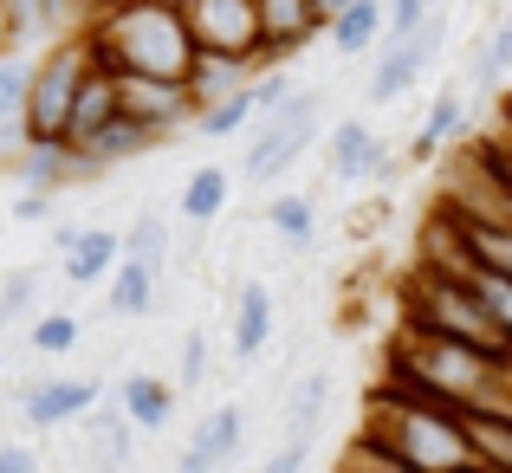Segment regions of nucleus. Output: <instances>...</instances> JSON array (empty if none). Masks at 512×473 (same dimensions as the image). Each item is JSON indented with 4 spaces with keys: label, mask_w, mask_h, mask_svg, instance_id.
I'll return each mask as SVG.
<instances>
[{
    "label": "nucleus",
    "mask_w": 512,
    "mask_h": 473,
    "mask_svg": "<svg viewBox=\"0 0 512 473\" xmlns=\"http://www.w3.org/2000/svg\"><path fill=\"white\" fill-rule=\"evenodd\" d=\"M91 65L117 78H188L195 72V33L182 0H117L85 20Z\"/></svg>",
    "instance_id": "nucleus-1"
},
{
    "label": "nucleus",
    "mask_w": 512,
    "mask_h": 473,
    "mask_svg": "<svg viewBox=\"0 0 512 473\" xmlns=\"http://www.w3.org/2000/svg\"><path fill=\"white\" fill-rule=\"evenodd\" d=\"M363 441L389 448L396 461L422 467V473H454L474 461V435H467V415L454 409H428V402H409V396H389L376 389L363 402Z\"/></svg>",
    "instance_id": "nucleus-2"
},
{
    "label": "nucleus",
    "mask_w": 512,
    "mask_h": 473,
    "mask_svg": "<svg viewBox=\"0 0 512 473\" xmlns=\"http://www.w3.org/2000/svg\"><path fill=\"white\" fill-rule=\"evenodd\" d=\"M402 305H409L402 324H415V331H435V337H454V344H474V350H487V357H512L500 318H493V305L480 299L474 279L422 266V273L409 279V292H402Z\"/></svg>",
    "instance_id": "nucleus-3"
},
{
    "label": "nucleus",
    "mask_w": 512,
    "mask_h": 473,
    "mask_svg": "<svg viewBox=\"0 0 512 473\" xmlns=\"http://www.w3.org/2000/svg\"><path fill=\"white\" fill-rule=\"evenodd\" d=\"M318 117H325V91H312V85H299L286 104H279V111L253 117V130H247V156H240V175H247L253 188H260V182H279L292 162L312 150Z\"/></svg>",
    "instance_id": "nucleus-4"
},
{
    "label": "nucleus",
    "mask_w": 512,
    "mask_h": 473,
    "mask_svg": "<svg viewBox=\"0 0 512 473\" xmlns=\"http://www.w3.org/2000/svg\"><path fill=\"white\" fill-rule=\"evenodd\" d=\"M91 72V52H85V33L72 39H52L33 65V91H26V137L33 143H65L72 137V104H78V85Z\"/></svg>",
    "instance_id": "nucleus-5"
},
{
    "label": "nucleus",
    "mask_w": 512,
    "mask_h": 473,
    "mask_svg": "<svg viewBox=\"0 0 512 473\" xmlns=\"http://www.w3.org/2000/svg\"><path fill=\"white\" fill-rule=\"evenodd\" d=\"M441 46H448V13H441V7L428 13L415 33L383 39V46H376V72H370V85H363V104H396V98H409L415 78L441 59Z\"/></svg>",
    "instance_id": "nucleus-6"
},
{
    "label": "nucleus",
    "mask_w": 512,
    "mask_h": 473,
    "mask_svg": "<svg viewBox=\"0 0 512 473\" xmlns=\"http://www.w3.org/2000/svg\"><path fill=\"white\" fill-rule=\"evenodd\" d=\"M117 98H124V117L150 124L163 143L175 130H195V117H201L188 78H117Z\"/></svg>",
    "instance_id": "nucleus-7"
},
{
    "label": "nucleus",
    "mask_w": 512,
    "mask_h": 473,
    "mask_svg": "<svg viewBox=\"0 0 512 473\" xmlns=\"http://www.w3.org/2000/svg\"><path fill=\"white\" fill-rule=\"evenodd\" d=\"M182 13L201 52H234V59L260 52V7L253 0H182Z\"/></svg>",
    "instance_id": "nucleus-8"
},
{
    "label": "nucleus",
    "mask_w": 512,
    "mask_h": 473,
    "mask_svg": "<svg viewBox=\"0 0 512 473\" xmlns=\"http://www.w3.org/2000/svg\"><path fill=\"white\" fill-rule=\"evenodd\" d=\"M253 7H260V52H253L260 72L266 65H292L318 33H325L318 0H253Z\"/></svg>",
    "instance_id": "nucleus-9"
},
{
    "label": "nucleus",
    "mask_w": 512,
    "mask_h": 473,
    "mask_svg": "<svg viewBox=\"0 0 512 473\" xmlns=\"http://www.w3.org/2000/svg\"><path fill=\"white\" fill-rule=\"evenodd\" d=\"M325 169H331V182H389L396 175V156H389V143L376 137L363 117H344L338 130H331V143H325Z\"/></svg>",
    "instance_id": "nucleus-10"
},
{
    "label": "nucleus",
    "mask_w": 512,
    "mask_h": 473,
    "mask_svg": "<svg viewBox=\"0 0 512 473\" xmlns=\"http://www.w3.org/2000/svg\"><path fill=\"white\" fill-rule=\"evenodd\" d=\"M240 448H247V409H240V402H221L208 422H195V435H188L175 473H227Z\"/></svg>",
    "instance_id": "nucleus-11"
},
{
    "label": "nucleus",
    "mask_w": 512,
    "mask_h": 473,
    "mask_svg": "<svg viewBox=\"0 0 512 473\" xmlns=\"http://www.w3.org/2000/svg\"><path fill=\"white\" fill-rule=\"evenodd\" d=\"M85 409H98V383H91V376H39V383L20 389L26 428H65Z\"/></svg>",
    "instance_id": "nucleus-12"
},
{
    "label": "nucleus",
    "mask_w": 512,
    "mask_h": 473,
    "mask_svg": "<svg viewBox=\"0 0 512 473\" xmlns=\"http://www.w3.org/2000/svg\"><path fill=\"white\" fill-rule=\"evenodd\" d=\"M91 52V46H85ZM124 117V98H117V72H104V65H91L85 72V85H78V104H72V150H85L91 137H98L104 124H117Z\"/></svg>",
    "instance_id": "nucleus-13"
},
{
    "label": "nucleus",
    "mask_w": 512,
    "mask_h": 473,
    "mask_svg": "<svg viewBox=\"0 0 512 473\" xmlns=\"http://www.w3.org/2000/svg\"><path fill=\"white\" fill-rule=\"evenodd\" d=\"M325 39L338 46V59H376V46L389 39V0H357L325 26Z\"/></svg>",
    "instance_id": "nucleus-14"
},
{
    "label": "nucleus",
    "mask_w": 512,
    "mask_h": 473,
    "mask_svg": "<svg viewBox=\"0 0 512 473\" xmlns=\"http://www.w3.org/2000/svg\"><path fill=\"white\" fill-rule=\"evenodd\" d=\"M273 344V292L260 286V279H247V286L234 292V363L240 370H253V357Z\"/></svg>",
    "instance_id": "nucleus-15"
},
{
    "label": "nucleus",
    "mask_w": 512,
    "mask_h": 473,
    "mask_svg": "<svg viewBox=\"0 0 512 473\" xmlns=\"http://www.w3.org/2000/svg\"><path fill=\"white\" fill-rule=\"evenodd\" d=\"M325 402H331V370H325V363L292 376L286 402H279V428H286V441H318V415H325Z\"/></svg>",
    "instance_id": "nucleus-16"
},
{
    "label": "nucleus",
    "mask_w": 512,
    "mask_h": 473,
    "mask_svg": "<svg viewBox=\"0 0 512 473\" xmlns=\"http://www.w3.org/2000/svg\"><path fill=\"white\" fill-rule=\"evenodd\" d=\"M253 78H260V65H253V59H234V52H195L188 91H195V104L208 111V104H221V98H240Z\"/></svg>",
    "instance_id": "nucleus-17"
},
{
    "label": "nucleus",
    "mask_w": 512,
    "mask_h": 473,
    "mask_svg": "<svg viewBox=\"0 0 512 473\" xmlns=\"http://www.w3.org/2000/svg\"><path fill=\"white\" fill-rule=\"evenodd\" d=\"M117 266H124V234H117V227H85L78 253H72V260H59V273L72 279V286H104Z\"/></svg>",
    "instance_id": "nucleus-18"
},
{
    "label": "nucleus",
    "mask_w": 512,
    "mask_h": 473,
    "mask_svg": "<svg viewBox=\"0 0 512 473\" xmlns=\"http://www.w3.org/2000/svg\"><path fill=\"white\" fill-rule=\"evenodd\" d=\"M461 124H467V85L454 78V85H441V91H435V104H428L422 137L409 143V162H428V156L441 150V143H454V137H461Z\"/></svg>",
    "instance_id": "nucleus-19"
},
{
    "label": "nucleus",
    "mask_w": 512,
    "mask_h": 473,
    "mask_svg": "<svg viewBox=\"0 0 512 473\" xmlns=\"http://www.w3.org/2000/svg\"><path fill=\"white\" fill-rule=\"evenodd\" d=\"M175 396H182V389L163 383V376H130V383L117 389V402L130 409V422H137L143 435H163L175 422Z\"/></svg>",
    "instance_id": "nucleus-20"
},
{
    "label": "nucleus",
    "mask_w": 512,
    "mask_h": 473,
    "mask_svg": "<svg viewBox=\"0 0 512 473\" xmlns=\"http://www.w3.org/2000/svg\"><path fill=\"white\" fill-rule=\"evenodd\" d=\"M156 292H163V279H156L150 266L124 260L111 279H104V312L111 318H143V312H156Z\"/></svg>",
    "instance_id": "nucleus-21"
},
{
    "label": "nucleus",
    "mask_w": 512,
    "mask_h": 473,
    "mask_svg": "<svg viewBox=\"0 0 512 473\" xmlns=\"http://www.w3.org/2000/svg\"><path fill=\"white\" fill-rule=\"evenodd\" d=\"M227 195H234V175L214 169V162H201V169L182 182V221L188 227H214L227 214Z\"/></svg>",
    "instance_id": "nucleus-22"
},
{
    "label": "nucleus",
    "mask_w": 512,
    "mask_h": 473,
    "mask_svg": "<svg viewBox=\"0 0 512 473\" xmlns=\"http://www.w3.org/2000/svg\"><path fill=\"white\" fill-rule=\"evenodd\" d=\"M156 143H163V137H156L150 124H137V117H117V124H104L98 137L85 143V156H98L104 169H124V162H143Z\"/></svg>",
    "instance_id": "nucleus-23"
},
{
    "label": "nucleus",
    "mask_w": 512,
    "mask_h": 473,
    "mask_svg": "<svg viewBox=\"0 0 512 473\" xmlns=\"http://www.w3.org/2000/svg\"><path fill=\"white\" fill-rule=\"evenodd\" d=\"M85 428H91V441H98V467H104V473L130 467V448H137V435H143V428L130 422V409H124V402H117V409H98V415L85 409Z\"/></svg>",
    "instance_id": "nucleus-24"
},
{
    "label": "nucleus",
    "mask_w": 512,
    "mask_h": 473,
    "mask_svg": "<svg viewBox=\"0 0 512 473\" xmlns=\"http://www.w3.org/2000/svg\"><path fill=\"white\" fill-rule=\"evenodd\" d=\"M169 247H175V234H169V221L156 208H143L137 221L124 227V260H137V266H150L156 279L169 273Z\"/></svg>",
    "instance_id": "nucleus-25"
},
{
    "label": "nucleus",
    "mask_w": 512,
    "mask_h": 473,
    "mask_svg": "<svg viewBox=\"0 0 512 473\" xmlns=\"http://www.w3.org/2000/svg\"><path fill=\"white\" fill-rule=\"evenodd\" d=\"M467 435H474V461H487L493 473H512V415L506 409H474Z\"/></svg>",
    "instance_id": "nucleus-26"
},
{
    "label": "nucleus",
    "mask_w": 512,
    "mask_h": 473,
    "mask_svg": "<svg viewBox=\"0 0 512 473\" xmlns=\"http://www.w3.org/2000/svg\"><path fill=\"white\" fill-rule=\"evenodd\" d=\"M266 227H273L286 247H305L318 234V201L312 195H273L266 201Z\"/></svg>",
    "instance_id": "nucleus-27"
},
{
    "label": "nucleus",
    "mask_w": 512,
    "mask_h": 473,
    "mask_svg": "<svg viewBox=\"0 0 512 473\" xmlns=\"http://www.w3.org/2000/svg\"><path fill=\"white\" fill-rule=\"evenodd\" d=\"M253 117H260V104H253V85L240 91V98H221V104H208V111L195 117V130L208 143H221V137H240V130H253Z\"/></svg>",
    "instance_id": "nucleus-28"
},
{
    "label": "nucleus",
    "mask_w": 512,
    "mask_h": 473,
    "mask_svg": "<svg viewBox=\"0 0 512 473\" xmlns=\"http://www.w3.org/2000/svg\"><path fill=\"white\" fill-rule=\"evenodd\" d=\"M33 65H39V59H26V52H7V59H0V124H20V117H26Z\"/></svg>",
    "instance_id": "nucleus-29"
},
{
    "label": "nucleus",
    "mask_w": 512,
    "mask_h": 473,
    "mask_svg": "<svg viewBox=\"0 0 512 473\" xmlns=\"http://www.w3.org/2000/svg\"><path fill=\"white\" fill-rule=\"evenodd\" d=\"M33 350H39V357H65V350H78V318L72 312L33 318Z\"/></svg>",
    "instance_id": "nucleus-30"
},
{
    "label": "nucleus",
    "mask_w": 512,
    "mask_h": 473,
    "mask_svg": "<svg viewBox=\"0 0 512 473\" xmlns=\"http://www.w3.org/2000/svg\"><path fill=\"white\" fill-rule=\"evenodd\" d=\"M344 473H422V467H409V461H396L389 448H376V441H350L344 448Z\"/></svg>",
    "instance_id": "nucleus-31"
},
{
    "label": "nucleus",
    "mask_w": 512,
    "mask_h": 473,
    "mask_svg": "<svg viewBox=\"0 0 512 473\" xmlns=\"http://www.w3.org/2000/svg\"><path fill=\"white\" fill-rule=\"evenodd\" d=\"M33 299H39V266H13V273L0 279V324L20 318Z\"/></svg>",
    "instance_id": "nucleus-32"
},
{
    "label": "nucleus",
    "mask_w": 512,
    "mask_h": 473,
    "mask_svg": "<svg viewBox=\"0 0 512 473\" xmlns=\"http://www.w3.org/2000/svg\"><path fill=\"white\" fill-rule=\"evenodd\" d=\"M467 279L480 286V299L493 305V318H500V331H506V344H512V279L506 273H487V266H474Z\"/></svg>",
    "instance_id": "nucleus-33"
},
{
    "label": "nucleus",
    "mask_w": 512,
    "mask_h": 473,
    "mask_svg": "<svg viewBox=\"0 0 512 473\" xmlns=\"http://www.w3.org/2000/svg\"><path fill=\"white\" fill-rule=\"evenodd\" d=\"M201 376H208V331L188 324V331H182V370H175V389H195Z\"/></svg>",
    "instance_id": "nucleus-34"
},
{
    "label": "nucleus",
    "mask_w": 512,
    "mask_h": 473,
    "mask_svg": "<svg viewBox=\"0 0 512 473\" xmlns=\"http://www.w3.org/2000/svg\"><path fill=\"white\" fill-rule=\"evenodd\" d=\"M52 201H59V195H46V188H20V201H13V221H20V227H46L52 214H59Z\"/></svg>",
    "instance_id": "nucleus-35"
},
{
    "label": "nucleus",
    "mask_w": 512,
    "mask_h": 473,
    "mask_svg": "<svg viewBox=\"0 0 512 473\" xmlns=\"http://www.w3.org/2000/svg\"><path fill=\"white\" fill-rule=\"evenodd\" d=\"M435 13V0H389V39H402V33H415V26Z\"/></svg>",
    "instance_id": "nucleus-36"
},
{
    "label": "nucleus",
    "mask_w": 512,
    "mask_h": 473,
    "mask_svg": "<svg viewBox=\"0 0 512 473\" xmlns=\"http://www.w3.org/2000/svg\"><path fill=\"white\" fill-rule=\"evenodd\" d=\"M305 461H312V441H279L260 461V473H305Z\"/></svg>",
    "instance_id": "nucleus-37"
},
{
    "label": "nucleus",
    "mask_w": 512,
    "mask_h": 473,
    "mask_svg": "<svg viewBox=\"0 0 512 473\" xmlns=\"http://www.w3.org/2000/svg\"><path fill=\"white\" fill-rule=\"evenodd\" d=\"M26 150H33V137H26V124H0V169H7V175H20Z\"/></svg>",
    "instance_id": "nucleus-38"
},
{
    "label": "nucleus",
    "mask_w": 512,
    "mask_h": 473,
    "mask_svg": "<svg viewBox=\"0 0 512 473\" xmlns=\"http://www.w3.org/2000/svg\"><path fill=\"white\" fill-rule=\"evenodd\" d=\"M487 52H493V65H500V72L512 78V13H506V20H500V26H493V39H487Z\"/></svg>",
    "instance_id": "nucleus-39"
},
{
    "label": "nucleus",
    "mask_w": 512,
    "mask_h": 473,
    "mask_svg": "<svg viewBox=\"0 0 512 473\" xmlns=\"http://www.w3.org/2000/svg\"><path fill=\"white\" fill-rule=\"evenodd\" d=\"M78 240H85V227H78V221H52V253H59V260H72Z\"/></svg>",
    "instance_id": "nucleus-40"
},
{
    "label": "nucleus",
    "mask_w": 512,
    "mask_h": 473,
    "mask_svg": "<svg viewBox=\"0 0 512 473\" xmlns=\"http://www.w3.org/2000/svg\"><path fill=\"white\" fill-rule=\"evenodd\" d=\"M0 473H39L33 448H0Z\"/></svg>",
    "instance_id": "nucleus-41"
},
{
    "label": "nucleus",
    "mask_w": 512,
    "mask_h": 473,
    "mask_svg": "<svg viewBox=\"0 0 512 473\" xmlns=\"http://www.w3.org/2000/svg\"><path fill=\"white\" fill-rule=\"evenodd\" d=\"M7 52H20V39H13V13H7V0H0V59Z\"/></svg>",
    "instance_id": "nucleus-42"
},
{
    "label": "nucleus",
    "mask_w": 512,
    "mask_h": 473,
    "mask_svg": "<svg viewBox=\"0 0 512 473\" xmlns=\"http://www.w3.org/2000/svg\"><path fill=\"white\" fill-rule=\"evenodd\" d=\"M344 7H357V0H318V13H325V26H331V20H338V13H344Z\"/></svg>",
    "instance_id": "nucleus-43"
},
{
    "label": "nucleus",
    "mask_w": 512,
    "mask_h": 473,
    "mask_svg": "<svg viewBox=\"0 0 512 473\" xmlns=\"http://www.w3.org/2000/svg\"><path fill=\"white\" fill-rule=\"evenodd\" d=\"M454 473H493L487 461H467V467H454Z\"/></svg>",
    "instance_id": "nucleus-44"
}]
</instances>
